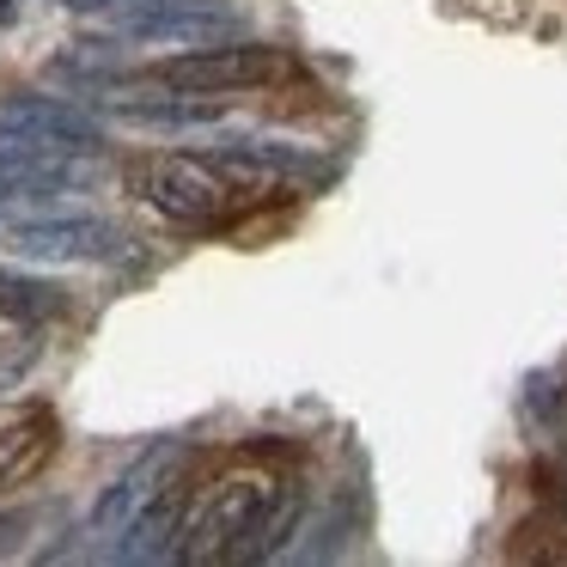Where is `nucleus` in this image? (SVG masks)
<instances>
[{"instance_id": "f257e3e1", "label": "nucleus", "mask_w": 567, "mask_h": 567, "mask_svg": "<svg viewBox=\"0 0 567 567\" xmlns=\"http://www.w3.org/2000/svg\"><path fill=\"white\" fill-rule=\"evenodd\" d=\"M287 501V482L269 464H233L189 501L184 513V561H257V537L269 525V513Z\"/></svg>"}, {"instance_id": "f03ea898", "label": "nucleus", "mask_w": 567, "mask_h": 567, "mask_svg": "<svg viewBox=\"0 0 567 567\" xmlns=\"http://www.w3.org/2000/svg\"><path fill=\"white\" fill-rule=\"evenodd\" d=\"M141 189H147L153 214H165L172 226H189V233H220L250 202H262V189L245 184L220 153H159L141 177Z\"/></svg>"}, {"instance_id": "7ed1b4c3", "label": "nucleus", "mask_w": 567, "mask_h": 567, "mask_svg": "<svg viewBox=\"0 0 567 567\" xmlns=\"http://www.w3.org/2000/svg\"><path fill=\"white\" fill-rule=\"evenodd\" d=\"M153 80L172 92H262V86H281L293 80V55L275 50V43H214V50H184L172 62L153 68Z\"/></svg>"}, {"instance_id": "20e7f679", "label": "nucleus", "mask_w": 567, "mask_h": 567, "mask_svg": "<svg viewBox=\"0 0 567 567\" xmlns=\"http://www.w3.org/2000/svg\"><path fill=\"white\" fill-rule=\"evenodd\" d=\"M111 25L128 43H165V50H214L245 38V19L226 0H123Z\"/></svg>"}, {"instance_id": "39448f33", "label": "nucleus", "mask_w": 567, "mask_h": 567, "mask_svg": "<svg viewBox=\"0 0 567 567\" xmlns=\"http://www.w3.org/2000/svg\"><path fill=\"white\" fill-rule=\"evenodd\" d=\"M116 245H123V233L104 214L68 208H31L0 233V250H13L19 262H104L116 257Z\"/></svg>"}, {"instance_id": "423d86ee", "label": "nucleus", "mask_w": 567, "mask_h": 567, "mask_svg": "<svg viewBox=\"0 0 567 567\" xmlns=\"http://www.w3.org/2000/svg\"><path fill=\"white\" fill-rule=\"evenodd\" d=\"M172 470H177V445H159V452L135 457V464H128L123 476L99 494V506H92V518H86V537L111 555V543L123 537V530L135 525V518L147 513L165 488H172Z\"/></svg>"}, {"instance_id": "0eeeda50", "label": "nucleus", "mask_w": 567, "mask_h": 567, "mask_svg": "<svg viewBox=\"0 0 567 567\" xmlns=\"http://www.w3.org/2000/svg\"><path fill=\"white\" fill-rule=\"evenodd\" d=\"M55 445H62V427H55V415H43V409H25L19 421H7V427H0V494L31 488V482L50 470Z\"/></svg>"}, {"instance_id": "6e6552de", "label": "nucleus", "mask_w": 567, "mask_h": 567, "mask_svg": "<svg viewBox=\"0 0 567 567\" xmlns=\"http://www.w3.org/2000/svg\"><path fill=\"white\" fill-rule=\"evenodd\" d=\"M0 116H7V123H19V128H31L38 141H50L55 153H92V147H99V116L80 111V104H68V99L19 92V99L7 104Z\"/></svg>"}, {"instance_id": "1a4fd4ad", "label": "nucleus", "mask_w": 567, "mask_h": 567, "mask_svg": "<svg viewBox=\"0 0 567 567\" xmlns=\"http://www.w3.org/2000/svg\"><path fill=\"white\" fill-rule=\"evenodd\" d=\"M184 513H189V506L177 501V488H165L159 501H153L147 513H141L135 525H128L123 537L111 543V561H128V567H141V561H172L177 543H184Z\"/></svg>"}, {"instance_id": "9d476101", "label": "nucleus", "mask_w": 567, "mask_h": 567, "mask_svg": "<svg viewBox=\"0 0 567 567\" xmlns=\"http://www.w3.org/2000/svg\"><path fill=\"white\" fill-rule=\"evenodd\" d=\"M111 111L135 128H196V123H214L226 111V99L220 92H177V99H147V104L116 99Z\"/></svg>"}, {"instance_id": "9b49d317", "label": "nucleus", "mask_w": 567, "mask_h": 567, "mask_svg": "<svg viewBox=\"0 0 567 567\" xmlns=\"http://www.w3.org/2000/svg\"><path fill=\"white\" fill-rule=\"evenodd\" d=\"M68 311V287L38 281V275H19V269H0V318L13 323H50Z\"/></svg>"}, {"instance_id": "f8f14e48", "label": "nucleus", "mask_w": 567, "mask_h": 567, "mask_svg": "<svg viewBox=\"0 0 567 567\" xmlns=\"http://www.w3.org/2000/svg\"><path fill=\"white\" fill-rule=\"evenodd\" d=\"M55 7H68V13H116L123 0H55Z\"/></svg>"}, {"instance_id": "ddd939ff", "label": "nucleus", "mask_w": 567, "mask_h": 567, "mask_svg": "<svg viewBox=\"0 0 567 567\" xmlns=\"http://www.w3.org/2000/svg\"><path fill=\"white\" fill-rule=\"evenodd\" d=\"M19 530H25V518H0V549H13Z\"/></svg>"}, {"instance_id": "4468645a", "label": "nucleus", "mask_w": 567, "mask_h": 567, "mask_svg": "<svg viewBox=\"0 0 567 567\" xmlns=\"http://www.w3.org/2000/svg\"><path fill=\"white\" fill-rule=\"evenodd\" d=\"M19 19V0H0V25H13Z\"/></svg>"}, {"instance_id": "2eb2a0df", "label": "nucleus", "mask_w": 567, "mask_h": 567, "mask_svg": "<svg viewBox=\"0 0 567 567\" xmlns=\"http://www.w3.org/2000/svg\"><path fill=\"white\" fill-rule=\"evenodd\" d=\"M561 513H567V476H561Z\"/></svg>"}]
</instances>
